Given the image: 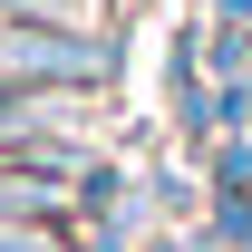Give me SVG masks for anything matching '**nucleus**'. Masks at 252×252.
Here are the masks:
<instances>
[{
  "mask_svg": "<svg viewBox=\"0 0 252 252\" xmlns=\"http://www.w3.org/2000/svg\"><path fill=\"white\" fill-rule=\"evenodd\" d=\"M0 252H59V243H49L39 223H0Z\"/></svg>",
  "mask_w": 252,
  "mask_h": 252,
  "instance_id": "3",
  "label": "nucleus"
},
{
  "mask_svg": "<svg viewBox=\"0 0 252 252\" xmlns=\"http://www.w3.org/2000/svg\"><path fill=\"white\" fill-rule=\"evenodd\" d=\"M97 39H78L68 20H10L0 30V88H88Z\"/></svg>",
  "mask_w": 252,
  "mask_h": 252,
  "instance_id": "1",
  "label": "nucleus"
},
{
  "mask_svg": "<svg viewBox=\"0 0 252 252\" xmlns=\"http://www.w3.org/2000/svg\"><path fill=\"white\" fill-rule=\"evenodd\" d=\"M30 136V107H20V88H0V146H20Z\"/></svg>",
  "mask_w": 252,
  "mask_h": 252,
  "instance_id": "2",
  "label": "nucleus"
}]
</instances>
